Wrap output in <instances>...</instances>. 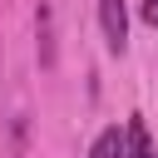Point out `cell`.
<instances>
[{
    "mask_svg": "<svg viewBox=\"0 0 158 158\" xmlns=\"http://www.w3.org/2000/svg\"><path fill=\"white\" fill-rule=\"evenodd\" d=\"M99 25H104L109 54H123L128 49V0H99Z\"/></svg>",
    "mask_w": 158,
    "mask_h": 158,
    "instance_id": "obj_1",
    "label": "cell"
},
{
    "mask_svg": "<svg viewBox=\"0 0 158 158\" xmlns=\"http://www.w3.org/2000/svg\"><path fill=\"white\" fill-rule=\"evenodd\" d=\"M128 153V138H123V128L118 123H109V128H99L94 133V143H89V153L84 158H123Z\"/></svg>",
    "mask_w": 158,
    "mask_h": 158,
    "instance_id": "obj_2",
    "label": "cell"
},
{
    "mask_svg": "<svg viewBox=\"0 0 158 158\" xmlns=\"http://www.w3.org/2000/svg\"><path fill=\"white\" fill-rule=\"evenodd\" d=\"M35 30H40V64L49 69V64H54V10H49V0H40V10H35Z\"/></svg>",
    "mask_w": 158,
    "mask_h": 158,
    "instance_id": "obj_3",
    "label": "cell"
},
{
    "mask_svg": "<svg viewBox=\"0 0 158 158\" xmlns=\"http://www.w3.org/2000/svg\"><path fill=\"white\" fill-rule=\"evenodd\" d=\"M123 138H128V153H123V158H158V153H153V138H148V123H143L138 114L123 123Z\"/></svg>",
    "mask_w": 158,
    "mask_h": 158,
    "instance_id": "obj_4",
    "label": "cell"
},
{
    "mask_svg": "<svg viewBox=\"0 0 158 158\" xmlns=\"http://www.w3.org/2000/svg\"><path fill=\"white\" fill-rule=\"evenodd\" d=\"M138 15H143L148 25H158V0H143V10H138Z\"/></svg>",
    "mask_w": 158,
    "mask_h": 158,
    "instance_id": "obj_5",
    "label": "cell"
}]
</instances>
